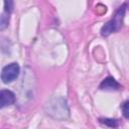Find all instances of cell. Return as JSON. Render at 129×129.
Returning <instances> with one entry per match:
<instances>
[{
    "label": "cell",
    "instance_id": "cell-1",
    "mask_svg": "<svg viewBox=\"0 0 129 129\" xmlns=\"http://www.w3.org/2000/svg\"><path fill=\"white\" fill-rule=\"evenodd\" d=\"M126 6L127 4L124 3L122 6H120L118 8V10L115 12L114 16L112 17L111 20H109L101 29V34L103 36H108L111 33L118 31L123 23V19H124V15H125V11H126Z\"/></svg>",
    "mask_w": 129,
    "mask_h": 129
},
{
    "label": "cell",
    "instance_id": "cell-2",
    "mask_svg": "<svg viewBox=\"0 0 129 129\" xmlns=\"http://www.w3.org/2000/svg\"><path fill=\"white\" fill-rule=\"evenodd\" d=\"M19 71H20V69H19L18 63L12 62V63L7 64L6 67L3 68L2 73H1V80H2V82L5 83V84L13 82L18 77Z\"/></svg>",
    "mask_w": 129,
    "mask_h": 129
},
{
    "label": "cell",
    "instance_id": "cell-3",
    "mask_svg": "<svg viewBox=\"0 0 129 129\" xmlns=\"http://www.w3.org/2000/svg\"><path fill=\"white\" fill-rule=\"evenodd\" d=\"M15 101V96L12 92L8 90H2L0 93V106L4 108L5 106H9L13 104Z\"/></svg>",
    "mask_w": 129,
    "mask_h": 129
},
{
    "label": "cell",
    "instance_id": "cell-4",
    "mask_svg": "<svg viewBox=\"0 0 129 129\" xmlns=\"http://www.w3.org/2000/svg\"><path fill=\"white\" fill-rule=\"evenodd\" d=\"M100 89L106 90V91H116V90L120 89V85L112 77H108L101 83Z\"/></svg>",
    "mask_w": 129,
    "mask_h": 129
},
{
    "label": "cell",
    "instance_id": "cell-5",
    "mask_svg": "<svg viewBox=\"0 0 129 129\" xmlns=\"http://www.w3.org/2000/svg\"><path fill=\"white\" fill-rule=\"evenodd\" d=\"M9 22V13L8 12H3L1 14V19H0V29H4Z\"/></svg>",
    "mask_w": 129,
    "mask_h": 129
},
{
    "label": "cell",
    "instance_id": "cell-6",
    "mask_svg": "<svg viewBox=\"0 0 129 129\" xmlns=\"http://www.w3.org/2000/svg\"><path fill=\"white\" fill-rule=\"evenodd\" d=\"M101 122L110 126V127H115L117 126V121L114 120V119H101Z\"/></svg>",
    "mask_w": 129,
    "mask_h": 129
},
{
    "label": "cell",
    "instance_id": "cell-7",
    "mask_svg": "<svg viewBox=\"0 0 129 129\" xmlns=\"http://www.w3.org/2000/svg\"><path fill=\"white\" fill-rule=\"evenodd\" d=\"M122 111H123V115L129 119V101H126L123 106H122Z\"/></svg>",
    "mask_w": 129,
    "mask_h": 129
},
{
    "label": "cell",
    "instance_id": "cell-8",
    "mask_svg": "<svg viewBox=\"0 0 129 129\" xmlns=\"http://www.w3.org/2000/svg\"><path fill=\"white\" fill-rule=\"evenodd\" d=\"M4 11L5 12H8L10 13L12 11V8H13V2L12 1H5L4 2Z\"/></svg>",
    "mask_w": 129,
    "mask_h": 129
}]
</instances>
